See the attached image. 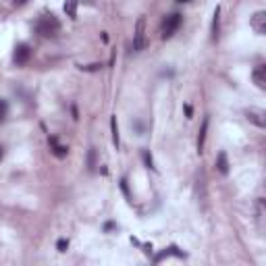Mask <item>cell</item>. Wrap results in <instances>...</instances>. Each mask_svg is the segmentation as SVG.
Wrapping results in <instances>:
<instances>
[{
  "instance_id": "obj_1",
  "label": "cell",
  "mask_w": 266,
  "mask_h": 266,
  "mask_svg": "<svg viewBox=\"0 0 266 266\" xmlns=\"http://www.w3.org/2000/svg\"><path fill=\"white\" fill-rule=\"evenodd\" d=\"M35 31H38L42 38H57L61 31V21L57 19L55 15H42L38 23H35Z\"/></svg>"
},
{
  "instance_id": "obj_2",
  "label": "cell",
  "mask_w": 266,
  "mask_h": 266,
  "mask_svg": "<svg viewBox=\"0 0 266 266\" xmlns=\"http://www.w3.org/2000/svg\"><path fill=\"white\" fill-rule=\"evenodd\" d=\"M179 25H181V15H179V13H173V15L165 17V21H163V25H161V38H163V40L173 38L175 31L179 29Z\"/></svg>"
},
{
  "instance_id": "obj_3",
  "label": "cell",
  "mask_w": 266,
  "mask_h": 266,
  "mask_svg": "<svg viewBox=\"0 0 266 266\" xmlns=\"http://www.w3.org/2000/svg\"><path fill=\"white\" fill-rule=\"evenodd\" d=\"M146 48V19L139 17L135 23V33H133V50H144Z\"/></svg>"
},
{
  "instance_id": "obj_4",
  "label": "cell",
  "mask_w": 266,
  "mask_h": 266,
  "mask_svg": "<svg viewBox=\"0 0 266 266\" xmlns=\"http://www.w3.org/2000/svg\"><path fill=\"white\" fill-rule=\"evenodd\" d=\"M29 57H31V48L27 44H19L13 52V63L15 65H25L29 61Z\"/></svg>"
},
{
  "instance_id": "obj_5",
  "label": "cell",
  "mask_w": 266,
  "mask_h": 266,
  "mask_svg": "<svg viewBox=\"0 0 266 266\" xmlns=\"http://www.w3.org/2000/svg\"><path fill=\"white\" fill-rule=\"evenodd\" d=\"M250 25L252 29L258 33V35H264L266 33V11H258L252 19H250Z\"/></svg>"
},
{
  "instance_id": "obj_6",
  "label": "cell",
  "mask_w": 266,
  "mask_h": 266,
  "mask_svg": "<svg viewBox=\"0 0 266 266\" xmlns=\"http://www.w3.org/2000/svg\"><path fill=\"white\" fill-rule=\"evenodd\" d=\"M252 77H254V83L260 87V90H266V67L264 65H260V67L254 69Z\"/></svg>"
},
{
  "instance_id": "obj_7",
  "label": "cell",
  "mask_w": 266,
  "mask_h": 266,
  "mask_svg": "<svg viewBox=\"0 0 266 266\" xmlns=\"http://www.w3.org/2000/svg\"><path fill=\"white\" fill-rule=\"evenodd\" d=\"M247 119H250L254 125L258 127H264L266 125V119H264V111H258V109H250L247 111Z\"/></svg>"
},
{
  "instance_id": "obj_8",
  "label": "cell",
  "mask_w": 266,
  "mask_h": 266,
  "mask_svg": "<svg viewBox=\"0 0 266 266\" xmlns=\"http://www.w3.org/2000/svg\"><path fill=\"white\" fill-rule=\"evenodd\" d=\"M50 148H52V152H55V156H59V158H65L67 156V146H61L59 144V139L57 137H50Z\"/></svg>"
},
{
  "instance_id": "obj_9",
  "label": "cell",
  "mask_w": 266,
  "mask_h": 266,
  "mask_svg": "<svg viewBox=\"0 0 266 266\" xmlns=\"http://www.w3.org/2000/svg\"><path fill=\"white\" fill-rule=\"evenodd\" d=\"M217 169H219L221 175H227L229 173V161H227V154L225 152H221L219 158H217Z\"/></svg>"
},
{
  "instance_id": "obj_10",
  "label": "cell",
  "mask_w": 266,
  "mask_h": 266,
  "mask_svg": "<svg viewBox=\"0 0 266 266\" xmlns=\"http://www.w3.org/2000/svg\"><path fill=\"white\" fill-rule=\"evenodd\" d=\"M77 3L79 0H67L65 3V13L71 17V19H75L77 17Z\"/></svg>"
},
{
  "instance_id": "obj_11",
  "label": "cell",
  "mask_w": 266,
  "mask_h": 266,
  "mask_svg": "<svg viewBox=\"0 0 266 266\" xmlns=\"http://www.w3.org/2000/svg\"><path fill=\"white\" fill-rule=\"evenodd\" d=\"M221 9L217 7L215 9V19H212V40H217L219 38V21H221Z\"/></svg>"
},
{
  "instance_id": "obj_12",
  "label": "cell",
  "mask_w": 266,
  "mask_h": 266,
  "mask_svg": "<svg viewBox=\"0 0 266 266\" xmlns=\"http://www.w3.org/2000/svg\"><path fill=\"white\" fill-rule=\"evenodd\" d=\"M206 131H208V119H204V125H202L200 137H198V150H200V152L204 150V141H206Z\"/></svg>"
},
{
  "instance_id": "obj_13",
  "label": "cell",
  "mask_w": 266,
  "mask_h": 266,
  "mask_svg": "<svg viewBox=\"0 0 266 266\" xmlns=\"http://www.w3.org/2000/svg\"><path fill=\"white\" fill-rule=\"evenodd\" d=\"M111 129H113V144L119 148V127H117V117L111 119Z\"/></svg>"
},
{
  "instance_id": "obj_14",
  "label": "cell",
  "mask_w": 266,
  "mask_h": 266,
  "mask_svg": "<svg viewBox=\"0 0 266 266\" xmlns=\"http://www.w3.org/2000/svg\"><path fill=\"white\" fill-rule=\"evenodd\" d=\"M87 165H90V169L96 167V150H90V156H87Z\"/></svg>"
},
{
  "instance_id": "obj_15",
  "label": "cell",
  "mask_w": 266,
  "mask_h": 266,
  "mask_svg": "<svg viewBox=\"0 0 266 266\" xmlns=\"http://www.w3.org/2000/svg\"><path fill=\"white\" fill-rule=\"evenodd\" d=\"M144 161H146V165H148L150 169H154V163H152V156H150V152H148V150H144Z\"/></svg>"
},
{
  "instance_id": "obj_16",
  "label": "cell",
  "mask_w": 266,
  "mask_h": 266,
  "mask_svg": "<svg viewBox=\"0 0 266 266\" xmlns=\"http://www.w3.org/2000/svg\"><path fill=\"white\" fill-rule=\"evenodd\" d=\"M57 247H59V252H67V247H69V241H67V239H61V241L57 243Z\"/></svg>"
},
{
  "instance_id": "obj_17",
  "label": "cell",
  "mask_w": 266,
  "mask_h": 266,
  "mask_svg": "<svg viewBox=\"0 0 266 266\" xmlns=\"http://www.w3.org/2000/svg\"><path fill=\"white\" fill-rule=\"evenodd\" d=\"M5 117H7V102L0 100V119H5Z\"/></svg>"
},
{
  "instance_id": "obj_18",
  "label": "cell",
  "mask_w": 266,
  "mask_h": 266,
  "mask_svg": "<svg viewBox=\"0 0 266 266\" xmlns=\"http://www.w3.org/2000/svg\"><path fill=\"white\" fill-rule=\"evenodd\" d=\"M25 3H27V0H13V5H15V7H23Z\"/></svg>"
},
{
  "instance_id": "obj_19",
  "label": "cell",
  "mask_w": 266,
  "mask_h": 266,
  "mask_svg": "<svg viewBox=\"0 0 266 266\" xmlns=\"http://www.w3.org/2000/svg\"><path fill=\"white\" fill-rule=\"evenodd\" d=\"M3 156H5V150H3V146H0V161H3Z\"/></svg>"
},
{
  "instance_id": "obj_20",
  "label": "cell",
  "mask_w": 266,
  "mask_h": 266,
  "mask_svg": "<svg viewBox=\"0 0 266 266\" xmlns=\"http://www.w3.org/2000/svg\"><path fill=\"white\" fill-rule=\"evenodd\" d=\"M179 3H189V0H179Z\"/></svg>"
}]
</instances>
